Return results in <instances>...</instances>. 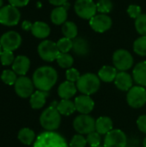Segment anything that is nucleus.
I'll return each instance as SVG.
<instances>
[{
  "instance_id": "nucleus-1",
  "label": "nucleus",
  "mask_w": 146,
  "mask_h": 147,
  "mask_svg": "<svg viewBox=\"0 0 146 147\" xmlns=\"http://www.w3.org/2000/svg\"><path fill=\"white\" fill-rule=\"evenodd\" d=\"M32 80L38 90L48 92L58 81V72L52 66H40L34 72Z\"/></svg>"
},
{
  "instance_id": "nucleus-2",
  "label": "nucleus",
  "mask_w": 146,
  "mask_h": 147,
  "mask_svg": "<svg viewBox=\"0 0 146 147\" xmlns=\"http://www.w3.org/2000/svg\"><path fill=\"white\" fill-rule=\"evenodd\" d=\"M77 89L83 95L91 96L98 91L101 86V79L98 75L91 72L81 75L80 78L76 83Z\"/></svg>"
},
{
  "instance_id": "nucleus-3",
  "label": "nucleus",
  "mask_w": 146,
  "mask_h": 147,
  "mask_svg": "<svg viewBox=\"0 0 146 147\" xmlns=\"http://www.w3.org/2000/svg\"><path fill=\"white\" fill-rule=\"evenodd\" d=\"M34 147H69V146L61 134L56 132L45 131L37 136Z\"/></svg>"
},
{
  "instance_id": "nucleus-4",
  "label": "nucleus",
  "mask_w": 146,
  "mask_h": 147,
  "mask_svg": "<svg viewBox=\"0 0 146 147\" xmlns=\"http://www.w3.org/2000/svg\"><path fill=\"white\" fill-rule=\"evenodd\" d=\"M40 124L46 131L54 132L61 124V115L57 108L49 106L40 116Z\"/></svg>"
},
{
  "instance_id": "nucleus-5",
  "label": "nucleus",
  "mask_w": 146,
  "mask_h": 147,
  "mask_svg": "<svg viewBox=\"0 0 146 147\" xmlns=\"http://www.w3.org/2000/svg\"><path fill=\"white\" fill-rule=\"evenodd\" d=\"M133 57L126 49H118L113 54L114 66L120 71H126L133 65Z\"/></svg>"
},
{
  "instance_id": "nucleus-6",
  "label": "nucleus",
  "mask_w": 146,
  "mask_h": 147,
  "mask_svg": "<svg viewBox=\"0 0 146 147\" xmlns=\"http://www.w3.org/2000/svg\"><path fill=\"white\" fill-rule=\"evenodd\" d=\"M73 128L82 135L96 131V120L89 115H79L73 121Z\"/></svg>"
},
{
  "instance_id": "nucleus-7",
  "label": "nucleus",
  "mask_w": 146,
  "mask_h": 147,
  "mask_svg": "<svg viewBox=\"0 0 146 147\" xmlns=\"http://www.w3.org/2000/svg\"><path fill=\"white\" fill-rule=\"evenodd\" d=\"M37 50L39 56L41 58V59L46 62H52L56 60L59 54L60 53L56 42L50 40H42L39 44Z\"/></svg>"
},
{
  "instance_id": "nucleus-8",
  "label": "nucleus",
  "mask_w": 146,
  "mask_h": 147,
  "mask_svg": "<svg viewBox=\"0 0 146 147\" xmlns=\"http://www.w3.org/2000/svg\"><path fill=\"white\" fill-rule=\"evenodd\" d=\"M74 10L80 18L90 20L97 13L96 3L94 0H77L74 4Z\"/></svg>"
},
{
  "instance_id": "nucleus-9",
  "label": "nucleus",
  "mask_w": 146,
  "mask_h": 147,
  "mask_svg": "<svg viewBox=\"0 0 146 147\" xmlns=\"http://www.w3.org/2000/svg\"><path fill=\"white\" fill-rule=\"evenodd\" d=\"M126 101L130 107L140 109L146 103V90L145 87L133 86L126 94Z\"/></svg>"
},
{
  "instance_id": "nucleus-10",
  "label": "nucleus",
  "mask_w": 146,
  "mask_h": 147,
  "mask_svg": "<svg viewBox=\"0 0 146 147\" xmlns=\"http://www.w3.org/2000/svg\"><path fill=\"white\" fill-rule=\"evenodd\" d=\"M21 19L18 8L10 4L4 5L0 9V23L4 26H15Z\"/></svg>"
},
{
  "instance_id": "nucleus-11",
  "label": "nucleus",
  "mask_w": 146,
  "mask_h": 147,
  "mask_svg": "<svg viewBox=\"0 0 146 147\" xmlns=\"http://www.w3.org/2000/svg\"><path fill=\"white\" fill-rule=\"evenodd\" d=\"M15 94L22 98H28L34 92L33 80L26 76H20L14 84Z\"/></svg>"
},
{
  "instance_id": "nucleus-12",
  "label": "nucleus",
  "mask_w": 146,
  "mask_h": 147,
  "mask_svg": "<svg viewBox=\"0 0 146 147\" xmlns=\"http://www.w3.org/2000/svg\"><path fill=\"white\" fill-rule=\"evenodd\" d=\"M112 18L108 14H96L89 20L90 28L96 33H104L111 28Z\"/></svg>"
},
{
  "instance_id": "nucleus-13",
  "label": "nucleus",
  "mask_w": 146,
  "mask_h": 147,
  "mask_svg": "<svg viewBox=\"0 0 146 147\" xmlns=\"http://www.w3.org/2000/svg\"><path fill=\"white\" fill-rule=\"evenodd\" d=\"M22 44V36L15 31H9L0 37V45L4 51H15Z\"/></svg>"
},
{
  "instance_id": "nucleus-14",
  "label": "nucleus",
  "mask_w": 146,
  "mask_h": 147,
  "mask_svg": "<svg viewBox=\"0 0 146 147\" xmlns=\"http://www.w3.org/2000/svg\"><path fill=\"white\" fill-rule=\"evenodd\" d=\"M127 139L125 133L120 129H112L105 135L104 147H126Z\"/></svg>"
},
{
  "instance_id": "nucleus-15",
  "label": "nucleus",
  "mask_w": 146,
  "mask_h": 147,
  "mask_svg": "<svg viewBox=\"0 0 146 147\" xmlns=\"http://www.w3.org/2000/svg\"><path fill=\"white\" fill-rule=\"evenodd\" d=\"M76 110L81 115H89L95 108V102L87 95H80L74 100Z\"/></svg>"
},
{
  "instance_id": "nucleus-16",
  "label": "nucleus",
  "mask_w": 146,
  "mask_h": 147,
  "mask_svg": "<svg viewBox=\"0 0 146 147\" xmlns=\"http://www.w3.org/2000/svg\"><path fill=\"white\" fill-rule=\"evenodd\" d=\"M115 86L121 91H128L133 86V78L126 71L118 72L114 79Z\"/></svg>"
},
{
  "instance_id": "nucleus-17",
  "label": "nucleus",
  "mask_w": 146,
  "mask_h": 147,
  "mask_svg": "<svg viewBox=\"0 0 146 147\" xmlns=\"http://www.w3.org/2000/svg\"><path fill=\"white\" fill-rule=\"evenodd\" d=\"M30 68V59L25 55H18L15 57L13 64L12 70L20 76H25Z\"/></svg>"
},
{
  "instance_id": "nucleus-18",
  "label": "nucleus",
  "mask_w": 146,
  "mask_h": 147,
  "mask_svg": "<svg viewBox=\"0 0 146 147\" xmlns=\"http://www.w3.org/2000/svg\"><path fill=\"white\" fill-rule=\"evenodd\" d=\"M77 90L76 84L66 80L59 84L58 88V95L61 99H71L76 95Z\"/></svg>"
},
{
  "instance_id": "nucleus-19",
  "label": "nucleus",
  "mask_w": 146,
  "mask_h": 147,
  "mask_svg": "<svg viewBox=\"0 0 146 147\" xmlns=\"http://www.w3.org/2000/svg\"><path fill=\"white\" fill-rule=\"evenodd\" d=\"M133 78L138 85L146 87V61H141L134 66Z\"/></svg>"
},
{
  "instance_id": "nucleus-20",
  "label": "nucleus",
  "mask_w": 146,
  "mask_h": 147,
  "mask_svg": "<svg viewBox=\"0 0 146 147\" xmlns=\"http://www.w3.org/2000/svg\"><path fill=\"white\" fill-rule=\"evenodd\" d=\"M47 96H48V93L46 91H41V90L34 91L32 94V96L29 97V103L31 108L34 109H42L46 102Z\"/></svg>"
},
{
  "instance_id": "nucleus-21",
  "label": "nucleus",
  "mask_w": 146,
  "mask_h": 147,
  "mask_svg": "<svg viewBox=\"0 0 146 147\" xmlns=\"http://www.w3.org/2000/svg\"><path fill=\"white\" fill-rule=\"evenodd\" d=\"M32 34L38 39H45L49 36L51 33V28L49 25L44 22H35L33 23L31 28Z\"/></svg>"
},
{
  "instance_id": "nucleus-22",
  "label": "nucleus",
  "mask_w": 146,
  "mask_h": 147,
  "mask_svg": "<svg viewBox=\"0 0 146 147\" xmlns=\"http://www.w3.org/2000/svg\"><path fill=\"white\" fill-rule=\"evenodd\" d=\"M50 17L53 24L63 25L67 21V9L65 6H58L52 10Z\"/></svg>"
},
{
  "instance_id": "nucleus-23",
  "label": "nucleus",
  "mask_w": 146,
  "mask_h": 147,
  "mask_svg": "<svg viewBox=\"0 0 146 147\" xmlns=\"http://www.w3.org/2000/svg\"><path fill=\"white\" fill-rule=\"evenodd\" d=\"M113 129V121L108 116H101L96 120V131L101 135H106Z\"/></svg>"
},
{
  "instance_id": "nucleus-24",
  "label": "nucleus",
  "mask_w": 146,
  "mask_h": 147,
  "mask_svg": "<svg viewBox=\"0 0 146 147\" xmlns=\"http://www.w3.org/2000/svg\"><path fill=\"white\" fill-rule=\"evenodd\" d=\"M118 70L112 65H104L102 66L99 71H98V77L101 79V81L105 83H111L114 81L117 74Z\"/></svg>"
},
{
  "instance_id": "nucleus-25",
  "label": "nucleus",
  "mask_w": 146,
  "mask_h": 147,
  "mask_svg": "<svg viewBox=\"0 0 146 147\" xmlns=\"http://www.w3.org/2000/svg\"><path fill=\"white\" fill-rule=\"evenodd\" d=\"M73 52L78 56H86L89 52V46L86 39L77 37L73 40Z\"/></svg>"
},
{
  "instance_id": "nucleus-26",
  "label": "nucleus",
  "mask_w": 146,
  "mask_h": 147,
  "mask_svg": "<svg viewBox=\"0 0 146 147\" xmlns=\"http://www.w3.org/2000/svg\"><path fill=\"white\" fill-rule=\"evenodd\" d=\"M17 138H18L19 141L25 146H30L31 144L34 143V141L36 140L34 132L28 127L22 128L18 132Z\"/></svg>"
},
{
  "instance_id": "nucleus-27",
  "label": "nucleus",
  "mask_w": 146,
  "mask_h": 147,
  "mask_svg": "<svg viewBox=\"0 0 146 147\" xmlns=\"http://www.w3.org/2000/svg\"><path fill=\"white\" fill-rule=\"evenodd\" d=\"M57 109L61 115L69 116L76 111V106L74 102H72L71 100L62 99L60 102H59Z\"/></svg>"
},
{
  "instance_id": "nucleus-28",
  "label": "nucleus",
  "mask_w": 146,
  "mask_h": 147,
  "mask_svg": "<svg viewBox=\"0 0 146 147\" xmlns=\"http://www.w3.org/2000/svg\"><path fill=\"white\" fill-rule=\"evenodd\" d=\"M61 30H62V33L64 34V37L69 38L71 40H74L77 36V33H78L77 26L73 22L66 21L62 25Z\"/></svg>"
},
{
  "instance_id": "nucleus-29",
  "label": "nucleus",
  "mask_w": 146,
  "mask_h": 147,
  "mask_svg": "<svg viewBox=\"0 0 146 147\" xmlns=\"http://www.w3.org/2000/svg\"><path fill=\"white\" fill-rule=\"evenodd\" d=\"M56 61L61 68L70 69V68H71V66L74 63V59L69 53H60L59 54Z\"/></svg>"
},
{
  "instance_id": "nucleus-30",
  "label": "nucleus",
  "mask_w": 146,
  "mask_h": 147,
  "mask_svg": "<svg viewBox=\"0 0 146 147\" xmlns=\"http://www.w3.org/2000/svg\"><path fill=\"white\" fill-rule=\"evenodd\" d=\"M133 51L139 56H146V36H140L134 40Z\"/></svg>"
},
{
  "instance_id": "nucleus-31",
  "label": "nucleus",
  "mask_w": 146,
  "mask_h": 147,
  "mask_svg": "<svg viewBox=\"0 0 146 147\" xmlns=\"http://www.w3.org/2000/svg\"><path fill=\"white\" fill-rule=\"evenodd\" d=\"M56 44H57V47H58V49H59V53H67L71 50H72L73 40H71V39L66 38V37H63V38L59 39L56 42Z\"/></svg>"
},
{
  "instance_id": "nucleus-32",
  "label": "nucleus",
  "mask_w": 146,
  "mask_h": 147,
  "mask_svg": "<svg viewBox=\"0 0 146 147\" xmlns=\"http://www.w3.org/2000/svg\"><path fill=\"white\" fill-rule=\"evenodd\" d=\"M17 78V74L13 70H4L1 74V80L7 85H14Z\"/></svg>"
},
{
  "instance_id": "nucleus-33",
  "label": "nucleus",
  "mask_w": 146,
  "mask_h": 147,
  "mask_svg": "<svg viewBox=\"0 0 146 147\" xmlns=\"http://www.w3.org/2000/svg\"><path fill=\"white\" fill-rule=\"evenodd\" d=\"M136 31L141 35L146 36V14H141L137 19H135Z\"/></svg>"
},
{
  "instance_id": "nucleus-34",
  "label": "nucleus",
  "mask_w": 146,
  "mask_h": 147,
  "mask_svg": "<svg viewBox=\"0 0 146 147\" xmlns=\"http://www.w3.org/2000/svg\"><path fill=\"white\" fill-rule=\"evenodd\" d=\"M97 12L101 14H108L112 11L114 4L111 0H99L96 3Z\"/></svg>"
},
{
  "instance_id": "nucleus-35",
  "label": "nucleus",
  "mask_w": 146,
  "mask_h": 147,
  "mask_svg": "<svg viewBox=\"0 0 146 147\" xmlns=\"http://www.w3.org/2000/svg\"><path fill=\"white\" fill-rule=\"evenodd\" d=\"M86 140H87V144L90 147L101 146V141H102L101 134H98L96 131H94V132L87 134Z\"/></svg>"
},
{
  "instance_id": "nucleus-36",
  "label": "nucleus",
  "mask_w": 146,
  "mask_h": 147,
  "mask_svg": "<svg viewBox=\"0 0 146 147\" xmlns=\"http://www.w3.org/2000/svg\"><path fill=\"white\" fill-rule=\"evenodd\" d=\"M87 140L86 138H84L83 135L82 134H75L72 139L71 140L69 147H86Z\"/></svg>"
},
{
  "instance_id": "nucleus-37",
  "label": "nucleus",
  "mask_w": 146,
  "mask_h": 147,
  "mask_svg": "<svg viewBox=\"0 0 146 147\" xmlns=\"http://www.w3.org/2000/svg\"><path fill=\"white\" fill-rule=\"evenodd\" d=\"M15 57H14V54H13V52L11 51H3L1 56H0V61H1V64L3 65H5V66H8V65H10L13 64L14 60H15Z\"/></svg>"
},
{
  "instance_id": "nucleus-38",
  "label": "nucleus",
  "mask_w": 146,
  "mask_h": 147,
  "mask_svg": "<svg viewBox=\"0 0 146 147\" xmlns=\"http://www.w3.org/2000/svg\"><path fill=\"white\" fill-rule=\"evenodd\" d=\"M126 12H127L128 16L131 18L137 19L142 14V9H141V7L139 5L131 4V5L128 6V8L126 9Z\"/></svg>"
},
{
  "instance_id": "nucleus-39",
  "label": "nucleus",
  "mask_w": 146,
  "mask_h": 147,
  "mask_svg": "<svg viewBox=\"0 0 146 147\" xmlns=\"http://www.w3.org/2000/svg\"><path fill=\"white\" fill-rule=\"evenodd\" d=\"M65 77H66V79L68 81L72 82V83H77V80L80 78L81 75H80V72L77 69H75V68H70V69H67L66 70Z\"/></svg>"
},
{
  "instance_id": "nucleus-40",
  "label": "nucleus",
  "mask_w": 146,
  "mask_h": 147,
  "mask_svg": "<svg viewBox=\"0 0 146 147\" xmlns=\"http://www.w3.org/2000/svg\"><path fill=\"white\" fill-rule=\"evenodd\" d=\"M137 126L139 131L146 134V115H140L137 120Z\"/></svg>"
},
{
  "instance_id": "nucleus-41",
  "label": "nucleus",
  "mask_w": 146,
  "mask_h": 147,
  "mask_svg": "<svg viewBox=\"0 0 146 147\" xmlns=\"http://www.w3.org/2000/svg\"><path fill=\"white\" fill-rule=\"evenodd\" d=\"M8 1L10 5L15 6L16 8L24 7L28 5V3H29V0H8Z\"/></svg>"
},
{
  "instance_id": "nucleus-42",
  "label": "nucleus",
  "mask_w": 146,
  "mask_h": 147,
  "mask_svg": "<svg viewBox=\"0 0 146 147\" xmlns=\"http://www.w3.org/2000/svg\"><path fill=\"white\" fill-rule=\"evenodd\" d=\"M48 1H49V3L51 4L58 7V6H63V5H65L67 3L68 0H48Z\"/></svg>"
},
{
  "instance_id": "nucleus-43",
  "label": "nucleus",
  "mask_w": 146,
  "mask_h": 147,
  "mask_svg": "<svg viewBox=\"0 0 146 147\" xmlns=\"http://www.w3.org/2000/svg\"><path fill=\"white\" fill-rule=\"evenodd\" d=\"M32 26H33V24H32L29 21H24V22H22V29H23V30H26V31L31 30Z\"/></svg>"
},
{
  "instance_id": "nucleus-44",
  "label": "nucleus",
  "mask_w": 146,
  "mask_h": 147,
  "mask_svg": "<svg viewBox=\"0 0 146 147\" xmlns=\"http://www.w3.org/2000/svg\"><path fill=\"white\" fill-rule=\"evenodd\" d=\"M143 145H144V147H146V137L144 140V142H143Z\"/></svg>"
},
{
  "instance_id": "nucleus-45",
  "label": "nucleus",
  "mask_w": 146,
  "mask_h": 147,
  "mask_svg": "<svg viewBox=\"0 0 146 147\" xmlns=\"http://www.w3.org/2000/svg\"><path fill=\"white\" fill-rule=\"evenodd\" d=\"M3 48H2V47H1V45H0V56H1V54H2V53H3Z\"/></svg>"
},
{
  "instance_id": "nucleus-46",
  "label": "nucleus",
  "mask_w": 146,
  "mask_h": 147,
  "mask_svg": "<svg viewBox=\"0 0 146 147\" xmlns=\"http://www.w3.org/2000/svg\"><path fill=\"white\" fill-rule=\"evenodd\" d=\"M3 7V0H0V9Z\"/></svg>"
},
{
  "instance_id": "nucleus-47",
  "label": "nucleus",
  "mask_w": 146,
  "mask_h": 147,
  "mask_svg": "<svg viewBox=\"0 0 146 147\" xmlns=\"http://www.w3.org/2000/svg\"><path fill=\"white\" fill-rule=\"evenodd\" d=\"M93 147H104V146H93Z\"/></svg>"
},
{
  "instance_id": "nucleus-48",
  "label": "nucleus",
  "mask_w": 146,
  "mask_h": 147,
  "mask_svg": "<svg viewBox=\"0 0 146 147\" xmlns=\"http://www.w3.org/2000/svg\"><path fill=\"white\" fill-rule=\"evenodd\" d=\"M129 147H135V146H129Z\"/></svg>"
}]
</instances>
